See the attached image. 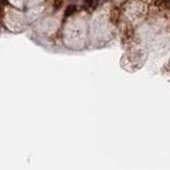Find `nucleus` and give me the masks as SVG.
Instances as JSON below:
<instances>
[{"mask_svg": "<svg viewBox=\"0 0 170 170\" xmlns=\"http://www.w3.org/2000/svg\"><path fill=\"white\" fill-rule=\"evenodd\" d=\"M76 11H77V7L76 6H69L68 9H67V11H66V13H65V15H66V16H69V15L74 13Z\"/></svg>", "mask_w": 170, "mask_h": 170, "instance_id": "f257e3e1", "label": "nucleus"}]
</instances>
